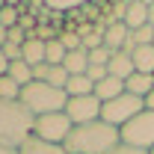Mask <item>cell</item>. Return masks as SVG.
Listing matches in <instances>:
<instances>
[{
    "mask_svg": "<svg viewBox=\"0 0 154 154\" xmlns=\"http://www.w3.org/2000/svg\"><path fill=\"white\" fill-rule=\"evenodd\" d=\"M122 145V131L107 125L104 119L89 122V125H77L62 142L65 154H113Z\"/></svg>",
    "mask_w": 154,
    "mask_h": 154,
    "instance_id": "6da1fadb",
    "label": "cell"
},
{
    "mask_svg": "<svg viewBox=\"0 0 154 154\" xmlns=\"http://www.w3.org/2000/svg\"><path fill=\"white\" fill-rule=\"evenodd\" d=\"M33 125H36V116L21 101H0V142L21 148L33 136Z\"/></svg>",
    "mask_w": 154,
    "mask_h": 154,
    "instance_id": "7a4b0ae2",
    "label": "cell"
},
{
    "mask_svg": "<svg viewBox=\"0 0 154 154\" xmlns=\"http://www.w3.org/2000/svg\"><path fill=\"white\" fill-rule=\"evenodd\" d=\"M21 104L36 116H48V113H65V104H68V95L65 89H57L51 83H42V80H33L30 86L21 89Z\"/></svg>",
    "mask_w": 154,
    "mask_h": 154,
    "instance_id": "3957f363",
    "label": "cell"
},
{
    "mask_svg": "<svg viewBox=\"0 0 154 154\" xmlns=\"http://www.w3.org/2000/svg\"><path fill=\"white\" fill-rule=\"evenodd\" d=\"M145 110V101L142 98H136V95H119L116 101H107L104 107H101V119L107 122V125H113V128H125L131 119H136V116Z\"/></svg>",
    "mask_w": 154,
    "mask_h": 154,
    "instance_id": "277c9868",
    "label": "cell"
},
{
    "mask_svg": "<svg viewBox=\"0 0 154 154\" xmlns=\"http://www.w3.org/2000/svg\"><path fill=\"white\" fill-rule=\"evenodd\" d=\"M122 142L142 148V151H151L154 148V113L151 110H142L136 119H131L122 128Z\"/></svg>",
    "mask_w": 154,
    "mask_h": 154,
    "instance_id": "5b68a950",
    "label": "cell"
},
{
    "mask_svg": "<svg viewBox=\"0 0 154 154\" xmlns=\"http://www.w3.org/2000/svg\"><path fill=\"white\" fill-rule=\"evenodd\" d=\"M74 131L71 119L65 113H48V116H38L36 125H33V136L45 139V142H54V145H62L68 134Z\"/></svg>",
    "mask_w": 154,
    "mask_h": 154,
    "instance_id": "8992f818",
    "label": "cell"
},
{
    "mask_svg": "<svg viewBox=\"0 0 154 154\" xmlns=\"http://www.w3.org/2000/svg\"><path fill=\"white\" fill-rule=\"evenodd\" d=\"M101 101L95 95H80V98H68L65 104V116L71 119V125H89V122H98L101 119Z\"/></svg>",
    "mask_w": 154,
    "mask_h": 154,
    "instance_id": "52a82bcc",
    "label": "cell"
},
{
    "mask_svg": "<svg viewBox=\"0 0 154 154\" xmlns=\"http://www.w3.org/2000/svg\"><path fill=\"white\" fill-rule=\"evenodd\" d=\"M128 45H131V30L125 27V21L104 24V48H110L113 54H119V51H128Z\"/></svg>",
    "mask_w": 154,
    "mask_h": 154,
    "instance_id": "ba28073f",
    "label": "cell"
},
{
    "mask_svg": "<svg viewBox=\"0 0 154 154\" xmlns=\"http://www.w3.org/2000/svg\"><path fill=\"white\" fill-rule=\"evenodd\" d=\"M145 24H148V0H131L125 12V27L134 33V30H142Z\"/></svg>",
    "mask_w": 154,
    "mask_h": 154,
    "instance_id": "9c48e42d",
    "label": "cell"
},
{
    "mask_svg": "<svg viewBox=\"0 0 154 154\" xmlns=\"http://www.w3.org/2000/svg\"><path fill=\"white\" fill-rule=\"evenodd\" d=\"M125 92L145 101V98L154 92V74H139V71H134V74L125 80Z\"/></svg>",
    "mask_w": 154,
    "mask_h": 154,
    "instance_id": "30bf717a",
    "label": "cell"
},
{
    "mask_svg": "<svg viewBox=\"0 0 154 154\" xmlns=\"http://www.w3.org/2000/svg\"><path fill=\"white\" fill-rule=\"evenodd\" d=\"M139 74H154V45H136L128 51Z\"/></svg>",
    "mask_w": 154,
    "mask_h": 154,
    "instance_id": "8fae6325",
    "label": "cell"
},
{
    "mask_svg": "<svg viewBox=\"0 0 154 154\" xmlns=\"http://www.w3.org/2000/svg\"><path fill=\"white\" fill-rule=\"evenodd\" d=\"M45 51H48V42H42V38L30 36L27 42H24V48H21V59H24L30 68H36V65H42V62H45Z\"/></svg>",
    "mask_w": 154,
    "mask_h": 154,
    "instance_id": "7c38bea8",
    "label": "cell"
},
{
    "mask_svg": "<svg viewBox=\"0 0 154 154\" xmlns=\"http://www.w3.org/2000/svg\"><path fill=\"white\" fill-rule=\"evenodd\" d=\"M134 71H136V68H134V59H131V54H128V51H119V54H113L110 65H107V74L116 77V80H128Z\"/></svg>",
    "mask_w": 154,
    "mask_h": 154,
    "instance_id": "4fadbf2b",
    "label": "cell"
},
{
    "mask_svg": "<svg viewBox=\"0 0 154 154\" xmlns=\"http://www.w3.org/2000/svg\"><path fill=\"white\" fill-rule=\"evenodd\" d=\"M119 95H125V80H116V77H104L101 83H95V98L101 104H107V101H116Z\"/></svg>",
    "mask_w": 154,
    "mask_h": 154,
    "instance_id": "5bb4252c",
    "label": "cell"
},
{
    "mask_svg": "<svg viewBox=\"0 0 154 154\" xmlns=\"http://www.w3.org/2000/svg\"><path fill=\"white\" fill-rule=\"evenodd\" d=\"M18 154H65V148L62 145H54V142H45L38 136H30L18 148Z\"/></svg>",
    "mask_w": 154,
    "mask_h": 154,
    "instance_id": "9a60e30c",
    "label": "cell"
},
{
    "mask_svg": "<svg viewBox=\"0 0 154 154\" xmlns=\"http://www.w3.org/2000/svg\"><path fill=\"white\" fill-rule=\"evenodd\" d=\"M65 95L68 98H80V95H95V83L86 74H71L65 83Z\"/></svg>",
    "mask_w": 154,
    "mask_h": 154,
    "instance_id": "2e32d148",
    "label": "cell"
},
{
    "mask_svg": "<svg viewBox=\"0 0 154 154\" xmlns=\"http://www.w3.org/2000/svg\"><path fill=\"white\" fill-rule=\"evenodd\" d=\"M62 68L68 71V77L71 74H86V68H89V51H83V48L80 51H68Z\"/></svg>",
    "mask_w": 154,
    "mask_h": 154,
    "instance_id": "e0dca14e",
    "label": "cell"
},
{
    "mask_svg": "<svg viewBox=\"0 0 154 154\" xmlns=\"http://www.w3.org/2000/svg\"><path fill=\"white\" fill-rule=\"evenodd\" d=\"M24 9H27V3H3L0 6V27H6V30L18 27Z\"/></svg>",
    "mask_w": 154,
    "mask_h": 154,
    "instance_id": "ac0fdd59",
    "label": "cell"
},
{
    "mask_svg": "<svg viewBox=\"0 0 154 154\" xmlns=\"http://www.w3.org/2000/svg\"><path fill=\"white\" fill-rule=\"evenodd\" d=\"M6 74L12 77V80L18 83L21 89L33 83V68H30V65H27L24 59H15V62H9V71H6Z\"/></svg>",
    "mask_w": 154,
    "mask_h": 154,
    "instance_id": "d6986e66",
    "label": "cell"
},
{
    "mask_svg": "<svg viewBox=\"0 0 154 154\" xmlns=\"http://www.w3.org/2000/svg\"><path fill=\"white\" fill-rule=\"evenodd\" d=\"M65 54H68V51H65V45H62L59 36H57V38H51V42H48L45 62H48V65H62V62H65Z\"/></svg>",
    "mask_w": 154,
    "mask_h": 154,
    "instance_id": "ffe728a7",
    "label": "cell"
},
{
    "mask_svg": "<svg viewBox=\"0 0 154 154\" xmlns=\"http://www.w3.org/2000/svg\"><path fill=\"white\" fill-rule=\"evenodd\" d=\"M18 98H21V86L9 74H3L0 77V101H18Z\"/></svg>",
    "mask_w": 154,
    "mask_h": 154,
    "instance_id": "44dd1931",
    "label": "cell"
},
{
    "mask_svg": "<svg viewBox=\"0 0 154 154\" xmlns=\"http://www.w3.org/2000/svg\"><path fill=\"white\" fill-rule=\"evenodd\" d=\"M59 42L65 45V51H80V48H83V38H80L77 30H62V33H59Z\"/></svg>",
    "mask_w": 154,
    "mask_h": 154,
    "instance_id": "7402d4cb",
    "label": "cell"
},
{
    "mask_svg": "<svg viewBox=\"0 0 154 154\" xmlns=\"http://www.w3.org/2000/svg\"><path fill=\"white\" fill-rule=\"evenodd\" d=\"M110 59H113V51H110V48L89 51V65H110Z\"/></svg>",
    "mask_w": 154,
    "mask_h": 154,
    "instance_id": "603a6c76",
    "label": "cell"
},
{
    "mask_svg": "<svg viewBox=\"0 0 154 154\" xmlns=\"http://www.w3.org/2000/svg\"><path fill=\"white\" fill-rule=\"evenodd\" d=\"M86 77H89L92 83H101V80L107 77V65H89V68H86Z\"/></svg>",
    "mask_w": 154,
    "mask_h": 154,
    "instance_id": "cb8c5ba5",
    "label": "cell"
},
{
    "mask_svg": "<svg viewBox=\"0 0 154 154\" xmlns=\"http://www.w3.org/2000/svg\"><path fill=\"white\" fill-rule=\"evenodd\" d=\"M21 48H24V45H12V42H6V45H3V54H6V59H9V62L21 59Z\"/></svg>",
    "mask_w": 154,
    "mask_h": 154,
    "instance_id": "d4e9b609",
    "label": "cell"
},
{
    "mask_svg": "<svg viewBox=\"0 0 154 154\" xmlns=\"http://www.w3.org/2000/svg\"><path fill=\"white\" fill-rule=\"evenodd\" d=\"M113 154H151V151H142V148H134V145H125V142H122Z\"/></svg>",
    "mask_w": 154,
    "mask_h": 154,
    "instance_id": "484cf974",
    "label": "cell"
},
{
    "mask_svg": "<svg viewBox=\"0 0 154 154\" xmlns=\"http://www.w3.org/2000/svg\"><path fill=\"white\" fill-rule=\"evenodd\" d=\"M9 71V59H6V54H3V48H0V77Z\"/></svg>",
    "mask_w": 154,
    "mask_h": 154,
    "instance_id": "4316f807",
    "label": "cell"
},
{
    "mask_svg": "<svg viewBox=\"0 0 154 154\" xmlns=\"http://www.w3.org/2000/svg\"><path fill=\"white\" fill-rule=\"evenodd\" d=\"M0 154H18L15 145H6V142H0Z\"/></svg>",
    "mask_w": 154,
    "mask_h": 154,
    "instance_id": "83f0119b",
    "label": "cell"
},
{
    "mask_svg": "<svg viewBox=\"0 0 154 154\" xmlns=\"http://www.w3.org/2000/svg\"><path fill=\"white\" fill-rule=\"evenodd\" d=\"M6 42H9V30H6V27H0V48H3Z\"/></svg>",
    "mask_w": 154,
    "mask_h": 154,
    "instance_id": "f1b7e54d",
    "label": "cell"
},
{
    "mask_svg": "<svg viewBox=\"0 0 154 154\" xmlns=\"http://www.w3.org/2000/svg\"><path fill=\"white\" fill-rule=\"evenodd\" d=\"M145 110H151V113H154V92L145 98Z\"/></svg>",
    "mask_w": 154,
    "mask_h": 154,
    "instance_id": "f546056e",
    "label": "cell"
},
{
    "mask_svg": "<svg viewBox=\"0 0 154 154\" xmlns=\"http://www.w3.org/2000/svg\"><path fill=\"white\" fill-rule=\"evenodd\" d=\"M148 24L154 27V3H151V0H148Z\"/></svg>",
    "mask_w": 154,
    "mask_h": 154,
    "instance_id": "4dcf8cb0",
    "label": "cell"
},
{
    "mask_svg": "<svg viewBox=\"0 0 154 154\" xmlns=\"http://www.w3.org/2000/svg\"><path fill=\"white\" fill-rule=\"evenodd\" d=\"M0 6H3V0H0Z\"/></svg>",
    "mask_w": 154,
    "mask_h": 154,
    "instance_id": "1f68e13d",
    "label": "cell"
},
{
    "mask_svg": "<svg viewBox=\"0 0 154 154\" xmlns=\"http://www.w3.org/2000/svg\"><path fill=\"white\" fill-rule=\"evenodd\" d=\"M151 154H154V148H151Z\"/></svg>",
    "mask_w": 154,
    "mask_h": 154,
    "instance_id": "d6a6232c",
    "label": "cell"
}]
</instances>
